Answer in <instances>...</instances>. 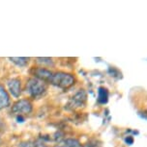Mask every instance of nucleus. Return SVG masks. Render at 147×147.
<instances>
[{"mask_svg": "<svg viewBox=\"0 0 147 147\" xmlns=\"http://www.w3.org/2000/svg\"><path fill=\"white\" fill-rule=\"evenodd\" d=\"M109 100V91L105 88H99L98 90V102L101 104H106Z\"/></svg>", "mask_w": 147, "mask_h": 147, "instance_id": "8", "label": "nucleus"}, {"mask_svg": "<svg viewBox=\"0 0 147 147\" xmlns=\"http://www.w3.org/2000/svg\"><path fill=\"white\" fill-rule=\"evenodd\" d=\"M65 147H80V143L75 138H67L65 140Z\"/></svg>", "mask_w": 147, "mask_h": 147, "instance_id": "10", "label": "nucleus"}, {"mask_svg": "<svg viewBox=\"0 0 147 147\" xmlns=\"http://www.w3.org/2000/svg\"><path fill=\"white\" fill-rule=\"evenodd\" d=\"M51 83L53 86H56L61 88H67L74 85L75 78L73 75L65 72H57L53 74Z\"/></svg>", "mask_w": 147, "mask_h": 147, "instance_id": "2", "label": "nucleus"}, {"mask_svg": "<svg viewBox=\"0 0 147 147\" xmlns=\"http://www.w3.org/2000/svg\"><path fill=\"white\" fill-rule=\"evenodd\" d=\"M83 147H100V144L95 142V141H89V142H87Z\"/></svg>", "mask_w": 147, "mask_h": 147, "instance_id": "13", "label": "nucleus"}, {"mask_svg": "<svg viewBox=\"0 0 147 147\" xmlns=\"http://www.w3.org/2000/svg\"><path fill=\"white\" fill-rule=\"evenodd\" d=\"M11 112L18 115H27L32 112V104L27 99H21L13 105Z\"/></svg>", "mask_w": 147, "mask_h": 147, "instance_id": "3", "label": "nucleus"}, {"mask_svg": "<svg viewBox=\"0 0 147 147\" xmlns=\"http://www.w3.org/2000/svg\"><path fill=\"white\" fill-rule=\"evenodd\" d=\"M18 147H36V144H34L31 141H25L18 144Z\"/></svg>", "mask_w": 147, "mask_h": 147, "instance_id": "12", "label": "nucleus"}, {"mask_svg": "<svg viewBox=\"0 0 147 147\" xmlns=\"http://www.w3.org/2000/svg\"><path fill=\"white\" fill-rule=\"evenodd\" d=\"M10 106V96L3 86L0 85V110L6 109Z\"/></svg>", "mask_w": 147, "mask_h": 147, "instance_id": "7", "label": "nucleus"}, {"mask_svg": "<svg viewBox=\"0 0 147 147\" xmlns=\"http://www.w3.org/2000/svg\"><path fill=\"white\" fill-rule=\"evenodd\" d=\"M38 63H43V65H53V61L51 58H37Z\"/></svg>", "mask_w": 147, "mask_h": 147, "instance_id": "11", "label": "nucleus"}, {"mask_svg": "<svg viewBox=\"0 0 147 147\" xmlns=\"http://www.w3.org/2000/svg\"><path fill=\"white\" fill-rule=\"evenodd\" d=\"M125 140H126V142L128 143L129 145H132L133 142H134V138H133L132 137H128V138H127Z\"/></svg>", "mask_w": 147, "mask_h": 147, "instance_id": "14", "label": "nucleus"}, {"mask_svg": "<svg viewBox=\"0 0 147 147\" xmlns=\"http://www.w3.org/2000/svg\"><path fill=\"white\" fill-rule=\"evenodd\" d=\"M33 75L35 76L36 79L40 80V81L51 82L52 76H53V73L44 67H38L33 70Z\"/></svg>", "mask_w": 147, "mask_h": 147, "instance_id": "5", "label": "nucleus"}, {"mask_svg": "<svg viewBox=\"0 0 147 147\" xmlns=\"http://www.w3.org/2000/svg\"><path fill=\"white\" fill-rule=\"evenodd\" d=\"M86 98H87L86 92L83 90H80L69 100L66 108H67L68 110H74V109H77V108L82 107L83 105L85 104Z\"/></svg>", "mask_w": 147, "mask_h": 147, "instance_id": "4", "label": "nucleus"}, {"mask_svg": "<svg viewBox=\"0 0 147 147\" xmlns=\"http://www.w3.org/2000/svg\"><path fill=\"white\" fill-rule=\"evenodd\" d=\"M9 60L12 63H14L15 65H18V66H25L29 62V58H25V57H12L9 58Z\"/></svg>", "mask_w": 147, "mask_h": 147, "instance_id": "9", "label": "nucleus"}, {"mask_svg": "<svg viewBox=\"0 0 147 147\" xmlns=\"http://www.w3.org/2000/svg\"><path fill=\"white\" fill-rule=\"evenodd\" d=\"M46 90V86L45 82L40 81L36 78H31L28 80L26 84V91L33 98H38L43 95Z\"/></svg>", "mask_w": 147, "mask_h": 147, "instance_id": "1", "label": "nucleus"}, {"mask_svg": "<svg viewBox=\"0 0 147 147\" xmlns=\"http://www.w3.org/2000/svg\"><path fill=\"white\" fill-rule=\"evenodd\" d=\"M8 88H9L10 93L12 94L14 97L18 98L19 97L21 93V80L18 78H13L10 79L7 82Z\"/></svg>", "mask_w": 147, "mask_h": 147, "instance_id": "6", "label": "nucleus"}]
</instances>
